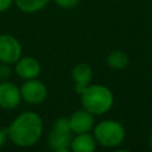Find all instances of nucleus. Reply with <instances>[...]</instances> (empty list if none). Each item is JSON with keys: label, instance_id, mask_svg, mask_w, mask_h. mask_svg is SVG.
<instances>
[{"label": "nucleus", "instance_id": "9d476101", "mask_svg": "<svg viewBox=\"0 0 152 152\" xmlns=\"http://www.w3.org/2000/svg\"><path fill=\"white\" fill-rule=\"evenodd\" d=\"M71 134L70 133H62L51 131L49 135V142L51 148H53L56 152H66L71 145Z\"/></svg>", "mask_w": 152, "mask_h": 152}, {"label": "nucleus", "instance_id": "6ab92c4d", "mask_svg": "<svg viewBox=\"0 0 152 152\" xmlns=\"http://www.w3.org/2000/svg\"><path fill=\"white\" fill-rule=\"evenodd\" d=\"M150 146H151V148H152V134H151V137H150Z\"/></svg>", "mask_w": 152, "mask_h": 152}, {"label": "nucleus", "instance_id": "f257e3e1", "mask_svg": "<svg viewBox=\"0 0 152 152\" xmlns=\"http://www.w3.org/2000/svg\"><path fill=\"white\" fill-rule=\"evenodd\" d=\"M43 133V121L33 112L20 114L8 127L7 135L18 146L27 147L34 145Z\"/></svg>", "mask_w": 152, "mask_h": 152}, {"label": "nucleus", "instance_id": "4468645a", "mask_svg": "<svg viewBox=\"0 0 152 152\" xmlns=\"http://www.w3.org/2000/svg\"><path fill=\"white\" fill-rule=\"evenodd\" d=\"M53 131L56 132H62V133H70L71 128H70V121L66 118H61L55 122L53 126Z\"/></svg>", "mask_w": 152, "mask_h": 152}, {"label": "nucleus", "instance_id": "7ed1b4c3", "mask_svg": "<svg viewBox=\"0 0 152 152\" xmlns=\"http://www.w3.org/2000/svg\"><path fill=\"white\" fill-rule=\"evenodd\" d=\"M96 140L106 147H114L122 142L125 138V129L122 125L114 120H104L95 127Z\"/></svg>", "mask_w": 152, "mask_h": 152}, {"label": "nucleus", "instance_id": "2eb2a0df", "mask_svg": "<svg viewBox=\"0 0 152 152\" xmlns=\"http://www.w3.org/2000/svg\"><path fill=\"white\" fill-rule=\"evenodd\" d=\"M55 2L63 8H72L78 4V0H55Z\"/></svg>", "mask_w": 152, "mask_h": 152}, {"label": "nucleus", "instance_id": "f3484780", "mask_svg": "<svg viewBox=\"0 0 152 152\" xmlns=\"http://www.w3.org/2000/svg\"><path fill=\"white\" fill-rule=\"evenodd\" d=\"M13 0H0V12L6 11L11 5Z\"/></svg>", "mask_w": 152, "mask_h": 152}, {"label": "nucleus", "instance_id": "9b49d317", "mask_svg": "<svg viewBox=\"0 0 152 152\" xmlns=\"http://www.w3.org/2000/svg\"><path fill=\"white\" fill-rule=\"evenodd\" d=\"M74 152H93L95 150V140L94 138L87 133H80L76 138L71 140L70 145Z\"/></svg>", "mask_w": 152, "mask_h": 152}, {"label": "nucleus", "instance_id": "a211bd4d", "mask_svg": "<svg viewBox=\"0 0 152 152\" xmlns=\"http://www.w3.org/2000/svg\"><path fill=\"white\" fill-rule=\"evenodd\" d=\"M6 135H7V132L0 128V147L5 145V142H6Z\"/></svg>", "mask_w": 152, "mask_h": 152}, {"label": "nucleus", "instance_id": "0eeeda50", "mask_svg": "<svg viewBox=\"0 0 152 152\" xmlns=\"http://www.w3.org/2000/svg\"><path fill=\"white\" fill-rule=\"evenodd\" d=\"M70 121V128L72 132L80 134V133H87L93 128L94 125V118L91 113L88 110H77L72 116L69 119Z\"/></svg>", "mask_w": 152, "mask_h": 152}, {"label": "nucleus", "instance_id": "f8f14e48", "mask_svg": "<svg viewBox=\"0 0 152 152\" xmlns=\"http://www.w3.org/2000/svg\"><path fill=\"white\" fill-rule=\"evenodd\" d=\"M50 2V0H15L17 6L26 13H32L42 10L44 6H46Z\"/></svg>", "mask_w": 152, "mask_h": 152}, {"label": "nucleus", "instance_id": "1a4fd4ad", "mask_svg": "<svg viewBox=\"0 0 152 152\" xmlns=\"http://www.w3.org/2000/svg\"><path fill=\"white\" fill-rule=\"evenodd\" d=\"M71 75H72V78L76 83L75 90L78 94H82V91L89 86V82L91 80L93 71H91L90 66L86 63H78L77 65L74 66Z\"/></svg>", "mask_w": 152, "mask_h": 152}, {"label": "nucleus", "instance_id": "f03ea898", "mask_svg": "<svg viewBox=\"0 0 152 152\" xmlns=\"http://www.w3.org/2000/svg\"><path fill=\"white\" fill-rule=\"evenodd\" d=\"M82 104L86 110L91 114H103L108 112L113 104L112 91L100 84L88 86L81 94Z\"/></svg>", "mask_w": 152, "mask_h": 152}, {"label": "nucleus", "instance_id": "20e7f679", "mask_svg": "<svg viewBox=\"0 0 152 152\" xmlns=\"http://www.w3.org/2000/svg\"><path fill=\"white\" fill-rule=\"evenodd\" d=\"M21 56L20 43L11 34L0 36V61L11 64L17 62Z\"/></svg>", "mask_w": 152, "mask_h": 152}, {"label": "nucleus", "instance_id": "423d86ee", "mask_svg": "<svg viewBox=\"0 0 152 152\" xmlns=\"http://www.w3.org/2000/svg\"><path fill=\"white\" fill-rule=\"evenodd\" d=\"M21 100L20 90L11 82L0 83V107L6 109L15 108Z\"/></svg>", "mask_w": 152, "mask_h": 152}, {"label": "nucleus", "instance_id": "39448f33", "mask_svg": "<svg viewBox=\"0 0 152 152\" xmlns=\"http://www.w3.org/2000/svg\"><path fill=\"white\" fill-rule=\"evenodd\" d=\"M20 94H21V97L26 102L36 104V103H40L45 100L48 91H46L44 83H42L40 81H37L34 78H31L26 83L23 84V87L20 89Z\"/></svg>", "mask_w": 152, "mask_h": 152}, {"label": "nucleus", "instance_id": "ddd939ff", "mask_svg": "<svg viewBox=\"0 0 152 152\" xmlns=\"http://www.w3.org/2000/svg\"><path fill=\"white\" fill-rule=\"evenodd\" d=\"M107 62L110 68L113 69H124L128 64V56L122 51H113L108 55Z\"/></svg>", "mask_w": 152, "mask_h": 152}, {"label": "nucleus", "instance_id": "6e6552de", "mask_svg": "<svg viewBox=\"0 0 152 152\" xmlns=\"http://www.w3.org/2000/svg\"><path fill=\"white\" fill-rule=\"evenodd\" d=\"M15 72L25 80L36 78L40 72V65L33 57H24L18 59L15 65Z\"/></svg>", "mask_w": 152, "mask_h": 152}, {"label": "nucleus", "instance_id": "dca6fc26", "mask_svg": "<svg viewBox=\"0 0 152 152\" xmlns=\"http://www.w3.org/2000/svg\"><path fill=\"white\" fill-rule=\"evenodd\" d=\"M10 76H11V69H10V66H7L6 63L2 64V65H0V80H6Z\"/></svg>", "mask_w": 152, "mask_h": 152}]
</instances>
